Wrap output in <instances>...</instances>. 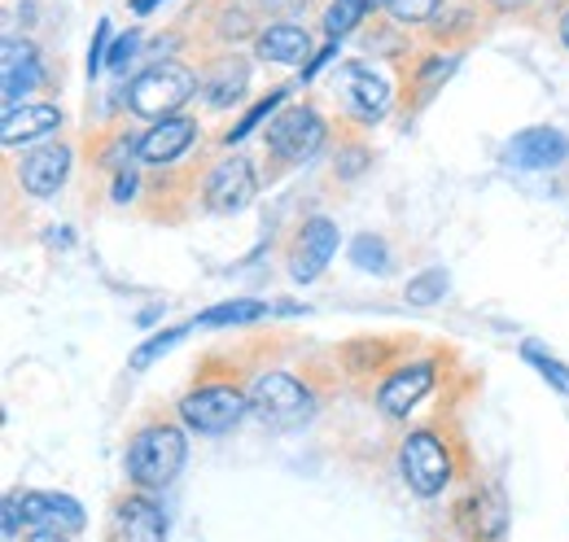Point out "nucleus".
Segmentation results:
<instances>
[{
	"instance_id": "obj_26",
	"label": "nucleus",
	"mask_w": 569,
	"mask_h": 542,
	"mask_svg": "<svg viewBox=\"0 0 569 542\" xmlns=\"http://www.w3.org/2000/svg\"><path fill=\"white\" fill-rule=\"evenodd\" d=\"M284 97H289V83H284V88H272V92H268V97H263V101H259V106H254V110H250L232 132L223 136V140H228V144H232V140H246V136L254 132L263 119H277V106H281Z\"/></svg>"
},
{
	"instance_id": "obj_5",
	"label": "nucleus",
	"mask_w": 569,
	"mask_h": 542,
	"mask_svg": "<svg viewBox=\"0 0 569 542\" xmlns=\"http://www.w3.org/2000/svg\"><path fill=\"white\" fill-rule=\"evenodd\" d=\"M325 136L329 128L311 106H289L268 123V153L281 158L284 167H298L325 149Z\"/></svg>"
},
{
	"instance_id": "obj_31",
	"label": "nucleus",
	"mask_w": 569,
	"mask_h": 542,
	"mask_svg": "<svg viewBox=\"0 0 569 542\" xmlns=\"http://www.w3.org/2000/svg\"><path fill=\"white\" fill-rule=\"evenodd\" d=\"M106 40H110V22H97V36H92V49H88V74H97V70L106 67V58H110V49H106Z\"/></svg>"
},
{
	"instance_id": "obj_18",
	"label": "nucleus",
	"mask_w": 569,
	"mask_h": 542,
	"mask_svg": "<svg viewBox=\"0 0 569 542\" xmlns=\"http://www.w3.org/2000/svg\"><path fill=\"white\" fill-rule=\"evenodd\" d=\"M40 79H44V70H40L36 44H27V40H22V44H18V40H4V101L18 106V97L31 92Z\"/></svg>"
},
{
	"instance_id": "obj_35",
	"label": "nucleus",
	"mask_w": 569,
	"mask_h": 542,
	"mask_svg": "<svg viewBox=\"0 0 569 542\" xmlns=\"http://www.w3.org/2000/svg\"><path fill=\"white\" fill-rule=\"evenodd\" d=\"M31 542H67V534H58V530H36Z\"/></svg>"
},
{
	"instance_id": "obj_10",
	"label": "nucleus",
	"mask_w": 569,
	"mask_h": 542,
	"mask_svg": "<svg viewBox=\"0 0 569 542\" xmlns=\"http://www.w3.org/2000/svg\"><path fill=\"white\" fill-rule=\"evenodd\" d=\"M503 158L521 171H557L569 158V136L561 128H526L503 144Z\"/></svg>"
},
{
	"instance_id": "obj_25",
	"label": "nucleus",
	"mask_w": 569,
	"mask_h": 542,
	"mask_svg": "<svg viewBox=\"0 0 569 542\" xmlns=\"http://www.w3.org/2000/svg\"><path fill=\"white\" fill-rule=\"evenodd\" d=\"M447 271L442 268H429V271H421V275H412L408 280V289H403V298L412 302V307H433L442 293H447Z\"/></svg>"
},
{
	"instance_id": "obj_38",
	"label": "nucleus",
	"mask_w": 569,
	"mask_h": 542,
	"mask_svg": "<svg viewBox=\"0 0 569 542\" xmlns=\"http://www.w3.org/2000/svg\"><path fill=\"white\" fill-rule=\"evenodd\" d=\"M499 9H521V4H526V0H496Z\"/></svg>"
},
{
	"instance_id": "obj_14",
	"label": "nucleus",
	"mask_w": 569,
	"mask_h": 542,
	"mask_svg": "<svg viewBox=\"0 0 569 542\" xmlns=\"http://www.w3.org/2000/svg\"><path fill=\"white\" fill-rule=\"evenodd\" d=\"M193 140H198V123L184 119V114H171V119L153 123V128L137 140V158H141L144 167H171Z\"/></svg>"
},
{
	"instance_id": "obj_13",
	"label": "nucleus",
	"mask_w": 569,
	"mask_h": 542,
	"mask_svg": "<svg viewBox=\"0 0 569 542\" xmlns=\"http://www.w3.org/2000/svg\"><path fill=\"white\" fill-rule=\"evenodd\" d=\"M67 175H71V149H67V144H44V149L27 153L22 167H18L22 189H27L31 198H40V202L53 198V193L67 184Z\"/></svg>"
},
{
	"instance_id": "obj_20",
	"label": "nucleus",
	"mask_w": 569,
	"mask_h": 542,
	"mask_svg": "<svg viewBox=\"0 0 569 542\" xmlns=\"http://www.w3.org/2000/svg\"><path fill=\"white\" fill-rule=\"evenodd\" d=\"M465 512H473V539H482V542H499V539H503L508 512H503V499H499V490H487V494H478L473 503H465Z\"/></svg>"
},
{
	"instance_id": "obj_17",
	"label": "nucleus",
	"mask_w": 569,
	"mask_h": 542,
	"mask_svg": "<svg viewBox=\"0 0 569 542\" xmlns=\"http://www.w3.org/2000/svg\"><path fill=\"white\" fill-rule=\"evenodd\" d=\"M347 101L359 123H377L390 110V79L368 67H347Z\"/></svg>"
},
{
	"instance_id": "obj_1",
	"label": "nucleus",
	"mask_w": 569,
	"mask_h": 542,
	"mask_svg": "<svg viewBox=\"0 0 569 542\" xmlns=\"http://www.w3.org/2000/svg\"><path fill=\"white\" fill-rule=\"evenodd\" d=\"M189 460V438L184 429L167 424V420H153L141 424L132 433V446H128V476L141 485V490H162L171 485L180 469Z\"/></svg>"
},
{
	"instance_id": "obj_12",
	"label": "nucleus",
	"mask_w": 569,
	"mask_h": 542,
	"mask_svg": "<svg viewBox=\"0 0 569 542\" xmlns=\"http://www.w3.org/2000/svg\"><path fill=\"white\" fill-rule=\"evenodd\" d=\"M22 508V521H31L36 530H58V534H79L88 525L83 508L74 503L71 494H58V490H27L18 499Z\"/></svg>"
},
{
	"instance_id": "obj_8",
	"label": "nucleus",
	"mask_w": 569,
	"mask_h": 542,
	"mask_svg": "<svg viewBox=\"0 0 569 542\" xmlns=\"http://www.w3.org/2000/svg\"><path fill=\"white\" fill-rule=\"evenodd\" d=\"M254 193H259L254 162L241 158V153L223 158L211 175H207V210H214V214H237V210H246V205L254 202Z\"/></svg>"
},
{
	"instance_id": "obj_3",
	"label": "nucleus",
	"mask_w": 569,
	"mask_h": 542,
	"mask_svg": "<svg viewBox=\"0 0 569 542\" xmlns=\"http://www.w3.org/2000/svg\"><path fill=\"white\" fill-rule=\"evenodd\" d=\"M399 469H403V481L412 485V494L433 499L447 490V481L456 473V460H451L447 438H438V429H412L399 446Z\"/></svg>"
},
{
	"instance_id": "obj_7",
	"label": "nucleus",
	"mask_w": 569,
	"mask_h": 542,
	"mask_svg": "<svg viewBox=\"0 0 569 542\" xmlns=\"http://www.w3.org/2000/svg\"><path fill=\"white\" fill-rule=\"evenodd\" d=\"M246 394H250V411H259V415L272 420V424L298 420V415L307 411V403H311L307 385H302L298 377H289V372H259Z\"/></svg>"
},
{
	"instance_id": "obj_33",
	"label": "nucleus",
	"mask_w": 569,
	"mask_h": 542,
	"mask_svg": "<svg viewBox=\"0 0 569 542\" xmlns=\"http://www.w3.org/2000/svg\"><path fill=\"white\" fill-rule=\"evenodd\" d=\"M137 198V175L132 171H119V180H114V202H132Z\"/></svg>"
},
{
	"instance_id": "obj_30",
	"label": "nucleus",
	"mask_w": 569,
	"mask_h": 542,
	"mask_svg": "<svg viewBox=\"0 0 569 542\" xmlns=\"http://www.w3.org/2000/svg\"><path fill=\"white\" fill-rule=\"evenodd\" d=\"M137 49H141V36L137 31H128V36H119L114 44H110V58H106V67L110 70H123L132 58H137Z\"/></svg>"
},
{
	"instance_id": "obj_28",
	"label": "nucleus",
	"mask_w": 569,
	"mask_h": 542,
	"mask_svg": "<svg viewBox=\"0 0 569 542\" xmlns=\"http://www.w3.org/2000/svg\"><path fill=\"white\" fill-rule=\"evenodd\" d=\"M521 354H526V359H530V363L539 368V377H543V381H548L552 390H561V394H569V368L561 363V359L543 354V350H539L535 341H526V345H521Z\"/></svg>"
},
{
	"instance_id": "obj_19",
	"label": "nucleus",
	"mask_w": 569,
	"mask_h": 542,
	"mask_svg": "<svg viewBox=\"0 0 569 542\" xmlns=\"http://www.w3.org/2000/svg\"><path fill=\"white\" fill-rule=\"evenodd\" d=\"M202 88H207V101H211L214 110L241 101V92H246V62L241 58H219Z\"/></svg>"
},
{
	"instance_id": "obj_37",
	"label": "nucleus",
	"mask_w": 569,
	"mask_h": 542,
	"mask_svg": "<svg viewBox=\"0 0 569 542\" xmlns=\"http://www.w3.org/2000/svg\"><path fill=\"white\" fill-rule=\"evenodd\" d=\"M561 44L569 49V9H566V18H561Z\"/></svg>"
},
{
	"instance_id": "obj_22",
	"label": "nucleus",
	"mask_w": 569,
	"mask_h": 542,
	"mask_svg": "<svg viewBox=\"0 0 569 542\" xmlns=\"http://www.w3.org/2000/svg\"><path fill=\"white\" fill-rule=\"evenodd\" d=\"M456 67H460V53H429L426 67L417 70V83H412L417 92H412V101H417V106H426L429 97L451 79V70Z\"/></svg>"
},
{
	"instance_id": "obj_36",
	"label": "nucleus",
	"mask_w": 569,
	"mask_h": 542,
	"mask_svg": "<svg viewBox=\"0 0 569 542\" xmlns=\"http://www.w3.org/2000/svg\"><path fill=\"white\" fill-rule=\"evenodd\" d=\"M153 4H158V0H132V13H149Z\"/></svg>"
},
{
	"instance_id": "obj_4",
	"label": "nucleus",
	"mask_w": 569,
	"mask_h": 542,
	"mask_svg": "<svg viewBox=\"0 0 569 542\" xmlns=\"http://www.w3.org/2000/svg\"><path fill=\"white\" fill-rule=\"evenodd\" d=\"M250 415V394L228 385V381H207V385H193L184 399H180V420L193 429V433H228L237 429L241 420Z\"/></svg>"
},
{
	"instance_id": "obj_21",
	"label": "nucleus",
	"mask_w": 569,
	"mask_h": 542,
	"mask_svg": "<svg viewBox=\"0 0 569 542\" xmlns=\"http://www.w3.org/2000/svg\"><path fill=\"white\" fill-rule=\"evenodd\" d=\"M268 302H223V307H211V311H202L193 324L198 329H237V324H259V320H268Z\"/></svg>"
},
{
	"instance_id": "obj_27",
	"label": "nucleus",
	"mask_w": 569,
	"mask_h": 542,
	"mask_svg": "<svg viewBox=\"0 0 569 542\" xmlns=\"http://www.w3.org/2000/svg\"><path fill=\"white\" fill-rule=\"evenodd\" d=\"M184 333H189V324H180V329H167V333H158V338H149L144 345H137V350H132V372H144L153 359H162L167 350H176V345L184 341Z\"/></svg>"
},
{
	"instance_id": "obj_15",
	"label": "nucleus",
	"mask_w": 569,
	"mask_h": 542,
	"mask_svg": "<svg viewBox=\"0 0 569 542\" xmlns=\"http://www.w3.org/2000/svg\"><path fill=\"white\" fill-rule=\"evenodd\" d=\"M62 128V110L58 106H9L4 110V123H0V140L4 149H18V144H31L40 136H53Z\"/></svg>"
},
{
	"instance_id": "obj_24",
	"label": "nucleus",
	"mask_w": 569,
	"mask_h": 542,
	"mask_svg": "<svg viewBox=\"0 0 569 542\" xmlns=\"http://www.w3.org/2000/svg\"><path fill=\"white\" fill-rule=\"evenodd\" d=\"M363 13H368L363 0H333V4L325 9V36H329V40H342L347 31H356Z\"/></svg>"
},
{
	"instance_id": "obj_32",
	"label": "nucleus",
	"mask_w": 569,
	"mask_h": 542,
	"mask_svg": "<svg viewBox=\"0 0 569 542\" xmlns=\"http://www.w3.org/2000/svg\"><path fill=\"white\" fill-rule=\"evenodd\" d=\"M268 13H277V18H293V13H302L311 0H259Z\"/></svg>"
},
{
	"instance_id": "obj_23",
	"label": "nucleus",
	"mask_w": 569,
	"mask_h": 542,
	"mask_svg": "<svg viewBox=\"0 0 569 542\" xmlns=\"http://www.w3.org/2000/svg\"><path fill=\"white\" fill-rule=\"evenodd\" d=\"M351 263H356L359 271H377V275H386V271H390V250H386L381 237L363 232V237L351 241Z\"/></svg>"
},
{
	"instance_id": "obj_2",
	"label": "nucleus",
	"mask_w": 569,
	"mask_h": 542,
	"mask_svg": "<svg viewBox=\"0 0 569 542\" xmlns=\"http://www.w3.org/2000/svg\"><path fill=\"white\" fill-rule=\"evenodd\" d=\"M198 92V74L180 62H158L128 83V110L137 119H171Z\"/></svg>"
},
{
	"instance_id": "obj_6",
	"label": "nucleus",
	"mask_w": 569,
	"mask_h": 542,
	"mask_svg": "<svg viewBox=\"0 0 569 542\" xmlns=\"http://www.w3.org/2000/svg\"><path fill=\"white\" fill-rule=\"evenodd\" d=\"M338 254V223L329 214H311L302 223V232L293 237V250H289V275L298 284H311L320 271L333 263Z\"/></svg>"
},
{
	"instance_id": "obj_9",
	"label": "nucleus",
	"mask_w": 569,
	"mask_h": 542,
	"mask_svg": "<svg viewBox=\"0 0 569 542\" xmlns=\"http://www.w3.org/2000/svg\"><path fill=\"white\" fill-rule=\"evenodd\" d=\"M110 542H167V516L149 494H123L110 512Z\"/></svg>"
},
{
	"instance_id": "obj_11",
	"label": "nucleus",
	"mask_w": 569,
	"mask_h": 542,
	"mask_svg": "<svg viewBox=\"0 0 569 542\" xmlns=\"http://www.w3.org/2000/svg\"><path fill=\"white\" fill-rule=\"evenodd\" d=\"M429 390H433V363H429V359H417V363L395 368V372L381 381V390H377V406H381V415L403 420L412 406L426 399Z\"/></svg>"
},
{
	"instance_id": "obj_29",
	"label": "nucleus",
	"mask_w": 569,
	"mask_h": 542,
	"mask_svg": "<svg viewBox=\"0 0 569 542\" xmlns=\"http://www.w3.org/2000/svg\"><path fill=\"white\" fill-rule=\"evenodd\" d=\"M386 9L395 13V22L412 27V22H429V18L438 13V0H390Z\"/></svg>"
},
{
	"instance_id": "obj_34",
	"label": "nucleus",
	"mask_w": 569,
	"mask_h": 542,
	"mask_svg": "<svg viewBox=\"0 0 569 542\" xmlns=\"http://www.w3.org/2000/svg\"><path fill=\"white\" fill-rule=\"evenodd\" d=\"M18 499H4V542H13L18 539Z\"/></svg>"
},
{
	"instance_id": "obj_16",
	"label": "nucleus",
	"mask_w": 569,
	"mask_h": 542,
	"mask_svg": "<svg viewBox=\"0 0 569 542\" xmlns=\"http://www.w3.org/2000/svg\"><path fill=\"white\" fill-rule=\"evenodd\" d=\"M254 53L263 62H277V67H307L316 53H311V36L293 22H277L268 31L254 36Z\"/></svg>"
}]
</instances>
